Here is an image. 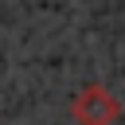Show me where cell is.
I'll return each mask as SVG.
<instances>
[{
  "label": "cell",
  "mask_w": 125,
  "mask_h": 125,
  "mask_svg": "<svg viewBox=\"0 0 125 125\" xmlns=\"http://www.w3.org/2000/svg\"><path fill=\"white\" fill-rule=\"evenodd\" d=\"M70 113H74L78 125H113V121L121 117V102H117L102 82H90V86H82V90L74 94Z\"/></svg>",
  "instance_id": "cell-1"
}]
</instances>
